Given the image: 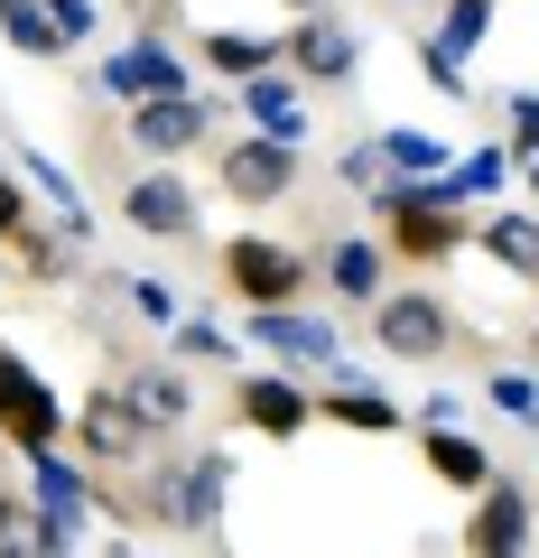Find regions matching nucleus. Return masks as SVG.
Here are the masks:
<instances>
[{
    "label": "nucleus",
    "mask_w": 539,
    "mask_h": 558,
    "mask_svg": "<svg viewBox=\"0 0 539 558\" xmlns=\"http://www.w3.org/2000/svg\"><path fill=\"white\" fill-rule=\"evenodd\" d=\"M65 428H75V410H65V400L47 391V381L10 354V344H0V438L20 447V457H47Z\"/></svg>",
    "instance_id": "nucleus-1"
},
{
    "label": "nucleus",
    "mask_w": 539,
    "mask_h": 558,
    "mask_svg": "<svg viewBox=\"0 0 539 558\" xmlns=\"http://www.w3.org/2000/svg\"><path fill=\"white\" fill-rule=\"evenodd\" d=\"M223 289L252 299V307H298L307 252H289V242H270V233H233L223 242Z\"/></svg>",
    "instance_id": "nucleus-2"
},
{
    "label": "nucleus",
    "mask_w": 539,
    "mask_h": 558,
    "mask_svg": "<svg viewBox=\"0 0 539 558\" xmlns=\"http://www.w3.org/2000/svg\"><path fill=\"white\" fill-rule=\"evenodd\" d=\"M149 438H159V428L131 410V391H121V381H102V391L75 400V447H84L94 465H140Z\"/></svg>",
    "instance_id": "nucleus-3"
},
{
    "label": "nucleus",
    "mask_w": 539,
    "mask_h": 558,
    "mask_svg": "<svg viewBox=\"0 0 539 558\" xmlns=\"http://www.w3.org/2000/svg\"><path fill=\"white\" fill-rule=\"evenodd\" d=\"M381 215H391V233H381V252H391V260H446V252H465V215L419 205V196H409V178L381 186Z\"/></svg>",
    "instance_id": "nucleus-4"
},
{
    "label": "nucleus",
    "mask_w": 539,
    "mask_h": 558,
    "mask_svg": "<svg viewBox=\"0 0 539 558\" xmlns=\"http://www.w3.org/2000/svg\"><path fill=\"white\" fill-rule=\"evenodd\" d=\"M372 344H381V354H400V363H438L446 344H456V317H446L428 289H400V299L372 307Z\"/></svg>",
    "instance_id": "nucleus-5"
},
{
    "label": "nucleus",
    "mask_w": 539,
    "mask_h": 558,
    "mask_svg": "<svg viewBox=\"0 0 539 558\" xmlns=\"http://www.w3.org/2000/svg\"><path fill=\"white\" fill-rule=\"evenodd\" d=\"M280 65H289L298 84H344V75L363 65V38H354L344 20H326V10H307V20L280 38Z\"/></svg>",
    "instance_id": "nucleus-6"
},
{
    "label": "nucleus",
    "mask_w": 539,
    "mask_h": 558,
    "mask_svg": "<svg viewBox=\"0 0 539 558\" xmlns=\"http://www.w3.org/2000/svg\"><path fill=\"white\" fill-rule=\"evenodd\" d=\"M530 494L520 484H483L475 494V521H465V558H520L530 549Z\"/></svg>",
    "instance_id": "nucleus-7"
},
{
    "label": "nucleus",
    "mask_w": 539,
    "mask_h": 558,
    "mask_svg": "<svg viewBox=\"0 0 539 558\" xmlns=\"http://www.w3.org/2000/svg\"><path fill=\"white\" fill-rule=\"evenodd\" d=\"M289 178H298V149H280V140H260V131L223 149V196L233 205H280Z\"/></svg>",
    "instance_id": "nucleus-8"
},
{
    "label": "nucleus",
    "mask_w": 539,
    "mask_h": 558,
    "mask_svg": "<svg viewBox=\"0 0 539 558\" xmlns=\"http://www.w3.org/2000/svg\"><path fill=\"white\" fill-rule=\"evenodd\" d=\"M215 131V102L205 94H168V102H131V140H140L149 159H177L196 140Z\"/></svg>",
    "instance_id": "nucleus-9"
},
{
    "label": "nucleus",
    "mask_w": 539,
    "mask_h": 558,
    "mask_svg": "<svg viewBox=\"0 0 539 558\" xmlns=\"http://www.w3.org/2000/svg\"><path fill=\"white\" fill-rule=\"evenodd\" d=\"M252 336L270 344L280 363H326V373L344 363V336H335V326H317L307 307H252Z\"/></svg>",
    "instance_id": "nucleus-10"
},
{
    "label": "nucleus",
    "mask_w": 539,
    "mask_h": 558,
    "mask_svg": "<svg viewBox=\"0 0 539 558\" xmlns=\"http://www.w3.org/2000/svg\"><path fill=\"white\" fill-rule=\"evenodd\" d=\"M28 494H38V512L57 521V539H65V549H75V531H84V521H94V484H84L75 465H65L57 447H47V457H28Z\"/></svg>",
    "instance_id": "nucleus-11"
},
{
    "label": "nucleus",
    "mask_w": 539,
    "mask_h": 558,
    "mask_svg": "<svg viewBox=\"0 0 539 558\" xmlns=\"http://www.w3.org/2000/svg\"><path fill=\"white\" fill-rule=\"evenodd\" d=\"M102 84H112L121 102H168V94H186V65L168 57L159 38H131L112 65H102Z\"/></svg>",
    "instance_id": "nucleus-12"
},
{
    "label": "nucleus",
    "mask_w": 539,
    "mask_h": 558,
    "mask_svg": "<svg viewBox=\"0 0 539 558\" xmlns=\"http://www.w3.org/2000/svg\"><path fill=\"white\" fill-rule=\"evenodd\" d=\"M233 475H242L233 447H205V457H186V465H177V521H186V531H215V521H223V502H233Z\"/></svg>",
    "instance_id": "nucleus-13"
},
{
    "label": "nucleus",
    "mask_w": 539,
    "mask_h": 558,
    "mask_svg": "<svg viewBox=\"0 0 539 558\" xmlns=\"http://www.w3.org/2000/svg\"><path fill=\"white\" fill-rule=\"evenodd\" d=\"M121 215L140 223V233H196V196H186V178H168V168H140V178L121 186Z\"/></svg>",
    "instance_id": "nucleus-14"
},
{
    "label": "nucleus",
    "mask_w": 539,
    "mask_h": 558,
    "mask_svg": "<svg viewBox=\"0 0 539 558\" xmlns=\"http://www.w3.org/2000/svg\"><path fill=\"white\" fill-rule=\"evenodd\" d=\"M242 112L260 121V140H280V149L307 140V102H298V75H289V65H270V75L242 84Z\"/></svg>",
    "instance_id": "nucleus-15"
},
{
    "label": "nucleus",
    "mask_w": 539,
    "mask_h": 558,
    "mask_svg": "<svg viewBox=\"0 0 539 558\" xmlns=\"http://www.w3.org/2000/svg\"><path fill=\"white\" fill-rule=\"evenodd\" d=\"M242 418H252L260 438H298L307 418H317V400H307L289 373H252V381H242Z\"/></svg>",
    "instance_id": "nucleus-16"
},
{
    "label": "nucleus",
    "mask_w": 539,
    "mask_h": 558,
    "mask_svg": "<svg viewBox=\"0 0 539 558\" xmlns=\"http://www.w3.org/2000/svg\"><path fill=\"white\" fill-rule=\"evenodd\" d=\"M419 447H428V475H438L446 494H483V484H502L493 457H483L465 428H419Z\"/></svg>",
    "instance_id": "nucleus-17"
},
{
    "label": "nucleus",
    "mask_w": 539,
    "mask_h": 558,
    "mask_svg": "<svg viewBox=\"0 0 539 558\" xmlns=\"http://www.w3.org/2000/svg\"><path fill=\"white\" fill-rule=\"evenodd\" d=\"M381 270H391V252H381L372 233H344V242H326V279H335L354 307H381Z\"/></svg>",
    "instance_id": "nucleus-18"
},
{
    "label": "nucleus",
    "mask_w": 539,
    "mask_h": 558,
    "mask_svg": "<svg viewBox=\"0 0 539 558\" xmlns=\"http://www.w3.org/2000/svg\"><path fill=\"white\" fill-rule=\"evenodd\" d=\"M10 242H20V270L28 279H75L84 270V233H75V223H20Z\"/></svg>",
    "instance_id": "nucleus-19"
},
{
    "label": "nucleus",
    "mask_w": 539,
    "mask_h": 558,
    "mask_svg": "<svg viewBox=\"0 0 539 558\" xmlns=\"http://www.w3.org/2000/svg\"><path fill=\"white\" fill-rule=\"evenodd\" d=\"M317 410H326V418H344V428H363V438H391V428H409V410H400L391 391H372V381H335Z\"/></svg>",
    "instance_id": "nucleus-20"
},
{
    "label": "nucleus",
    "mask_w": 539,
    "mask_h": 558,
    "mask_svg": "<svg viewBox=\"0 0 539 558\" xmlns=\"http://www.w3.org/2000/svg\"><path fill=\"white\" fill-rule=\"evenodd\" d=\"M121 391H131V410H140L149 428H177V418L196 410V391H186V373H168V363H159V373H149V363H140V373L121 381Z\"/></svg>",
    "instance_id": "nucleus-21"
},
{
    "label": "nucleus",
    "mask_w": 539,
    "mask_h": 558,
    "mask_svg": "<svg viewBox=\"0 0 539 558\" xmlns=\"http://www.w3.org/2000/svg\"><path fill=\"white\" fill-rule=\"evenodd\" d=\"M205 65H215L223 84H252V75L280 65V47H270V38H242V28H205Z\"/></svg>",
    "instance_id": "nucleus-22"
},
{
    "label": "nucleus",
    "mask_w": 539,
    "mask_h": 558,
    "mask_svg": "<svg viewBox=\"0 0 539 558\" xmlns=\"http://www.w3.org/2000/svg\"><path fill=\"white\" fill-rule=\"evenodd\" d=\"M0 558H65V539L38 502H0Z\"/></svg>",
    "instance_id": "nucleus-23"
},
{
    "label": "nucleus",
    "mask_w": 539,
    "mask_h": 558,
    "mask_svg": "<svg viewBox=\"0 0 539 558\" xmlns=\"http://www.w3.org/2000/svg\"><path fill=\"white\" fill-rule=\"evenodd\" d=\"M483 252H493L512 279H539V215H493L483 223Z\"/></svg>",
    "instance_id": "nucleus-24"
},
{
    "label": "nucleus",
    "mask_w": 539,
    "mask_h": 558,
    "mask_svg": "<svg viewBox=\"0 0 539 558\" xmlns=\"http://www.w3.org/2000/svg\"><path fill=\"white\" fill-rule=\"evenodd\" d=\"M0 38L20 47V57H65L57 20H47V0H0Z\"/></svg>",
    "instance_id": "nucleus-25"
},
{
    "label": "nucleus",
    "mask_w": 539,
    "mask_h": 558,
    "mask_svg": "<svg viewBox=\"0 0 539 558\" xmlns=\"http://www.w3.org/2000/svg\"><path fill=\"white\" fill-rule=\"evenodd\" d=\"M483 38H493V0H446V38H438L446 57L465 65V57H475Z\"/></svg>",
    "instance_id": "nucleus-26"
},
{
    "label": "nucleus",
    "mask_w": 539,
    "mask_h": 558,
    "mask_svg": "<svg viewBox=\"0 0 539 558\" xmlns=\"http://www.w3.org/2000/svg\"><path fill=\"white\" fill-rule=\"evenodd\" d=\"M483 400H493L512 428H539V381L530 373H493V381H483Z\"/></svg>",
    "instance_id": "nucleus-27"
},
{
    "label": "nucleus",
    "mask_w": 539,
    "mask_h": 558,
    "mask_svg": "<svg viewBox=\"0 0 539 558\" xmlns=\"http://www.w3.org/2000/svg\"><path fill=\"white\" fill-rule=\"evenodd\" d=\"M372 149H381V168H446V140H428V131H381Z\"/></svg>",
    "instance_id": "nucleus-28"
},
{
    "label": "nucleus",
    "mask_w": 539,
    "mask_h": 558,
    "mask_svg": "<svg viewBox=\"0 0 539 558\" xmlns=\"http://www.w3.org/2000/svg\"><path fill=\"white\" fill-rule=\"evenodd\" d=\"M177 354H186V363H233V326H215V317H177Z\"/></svg>",
    "instance_id": "nucleus-29"
},
{
    "label": "nucleus",
    "mask_w": 539,
    "mask_h": 558,
    "mask_svg": "<svg viewBox=\"0 0 539 558\" xmlns=\"http://www.w3.org/2000/svg\"><path fill=\"white\" fill-rule=\"evenodd\" d=\"M131 502H140L149 521H168V531H186V521H177V465H159V475H140V494H131Z\"/></svg>",
    "instance_id": "nucleus-30"
},
{
    "label": "nucleus",
    "mask_w": 539,
    "mask_h": 558,
    "mask_svg": "<svg viewBox=\"0 0 539 558\" xmlns=\"http://www.w3.org/2000/svg\"><path fill=\"white\" fill-rule=\"evenodd\" d=\"M502 149H512L520 168L539 159V94H512V131H502Z\"/></svg>",
    "instance_id": "nucleus-31"
},
{
    "label": "nucleus",
    "mask_w": 539,
    "mask_h": 558,
    "mask_svg": "<svg viewBox=\"0 0 539 558\" xmlns=\"http://www.w3.org/2000/svg\"><path fill=\"white\" fill-rule=\"evenodd\" d=\"M335 178H344V186H363V196H381V186H391V168H381V149H372V140H354Z\"/></svg>",
    "instance_id": "nucleus-32"
},
{
    "label": "nucleus",
    "mask_w": 539,
    "mask_h": 558,
    "mask_svg": "<svg viewBox=\"0 0 539 558\" xmlns=\"http://www.w3.org/2000/svg\"><path fill=\"white\" fill-rule=\"evenodd\" d=\"M419 75H428V84H438V94H446V102H465V65H456V57H446V47H438V38H419Z\"/></svg>",
    "instance_id": "nucleus-33"
},
{
    "label": "nucleus",
    "mask_w": 539,
    "mask_h": 558,
    "mask_svg": "<svg viewBox=\"0 0 539 558\" xmlns=\"http://www.w3.org/2000/svg\"><path fill=\"white\" fill-rule=\"evenodd\" d=\"M47 20H57V38H65V47H84V38L102 28V20H94V0H47Z\"/></svg>",
    "instance_id": "nucleus-34"
},
{
    "label": "nucleus",
    "mask_w": 539,
    "mask_h": 558,
    "mask_svg": "<svg viewBox=\"0 0 539 558\" xmlns=\"http://www.w3.org/2000/svg\"><path fill=\"white\" fill-rule=\"evenodd\" d=\"M131 307H140V326H168L177 317V289L168 279H131Z\"/></svg>",
    "instance_id": "nucleus-35"
},
{
    "label": "nucleus",
    "mask_w": 539,
    "mask_h": 558,
    "mask_svg": "<svg viewBox=\"0 0 539 558\" xmlns=\"http://www.w3.org/2000/svg\"><path fill=\"white\" fill-rule=\"evenodd\" d=\"M456 410H465L456 391H438V400H419V428H456Z\"/></svg>",
    "instance_id": "nucleus-36"
},
{
    "label": "nucleus",
    "mask_w": 539,
    "mask_h": 558,
    "mask_svg": "<svg viewBox=\"0 0 539 558\" xmlns=\"http://www.w3.org/2000/svg\"><path fill=\"white\" fill-rule=\"evenodd\" d=\"M20 223H28V205H20V186H10V178H0V242H10V233H20Z\"/></svg>",
    "instance_id": "nucleus-37"
},
{
    "label": "nucleus",
    "mask_w": 539,
    "mask_h": 558,
    "mask_svg": "<svg viewBox=\"0 0 539 558\" xmlns=\"http://www.w3.org/2000/svg\"><path fill=\"white\" fill-rule=\"evenodd\" d=\"M520 178H530V196H539V159H530V168H520Z\"/></svg>",
    "instance_id": "nucleus-38"
},
{
    "label": "nucleus",
    "mask_w": 539,
    "mask_h": 558,
    "mask_svg": "<svg viewBox=\"0 0 539 558\" xmlns=\"http://www.w3.org/2000/svg\"><path fill=\"white\" fill-rule=\"evenodd\" d=\"M289 10H317V0H289Z\"/></svg>",
    "instance_id": "nucleus-39"
},
{
    "label": "nucleus",
    "mask_w": 539,
    "mask_h": 558,
    "mask_svg": "<svg viewBox=\"0 0 539 558\" xmlns=\"http://www.w3.org/2000/svg\"><path fill=\"white\" fill-rule=\"evenodd\" d=\"M530 521H539V494H530Z\"/></svg>",
    "instance_id": "nucleus-40"
}]
</instances>
